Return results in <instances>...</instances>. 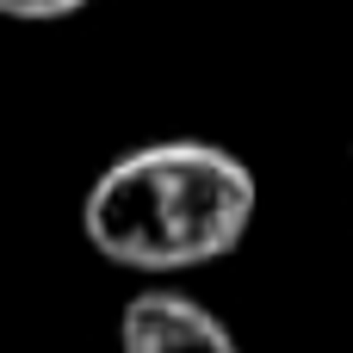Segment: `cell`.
Returning <instances> with one entry per match:
<instances>
[{"instance_id":"1","label":"cell","mask_w":353,"mask_h":353,"mask_svg":"<svg viewBox=\"0 0 353 353\" xmlns=\"http://www.w3.org/2000/svg\"><path fill=\"white\" fill-rule=\"evenodd\" d=\"M261 186L242 155L168 137L118 155L81 199V236L93 254L130 273H186L242 248Z\"/></svg>"},{"instance_id":"2","label":"cell","mask_w":353,"mask_h":353,"mask_svg":"<svg viewBox=\"0 0 353 353\" xmlns=\"http://www.w3.org/2000/svg\"><path fill=\"white\" fill-rule=\"evenodd\" d=\"M118 347L124 353H236V335L223 329L217 310H205L186 292H137L118 316Z\"/></svg>"},{"instance_id":"3","label":"cell","mask_w":353,"mask_h":353,"mask_svg":"<svg viewBox=\"0 0 353 353\" xmlns=\"http://www.w3.org/2000/svg\"><path fill=\"white\" fill-rule=\"evenodd\" d=\"M93 0H0V19H19V25H50V19H68Z\"/></svg>"}]
</instances>
